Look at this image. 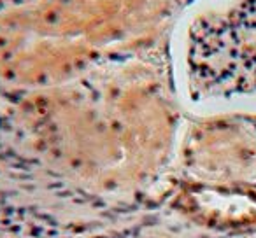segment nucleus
<instances>
[{
	"mask_svg": "<svg viewBox=\"0 0 256 238\" xmlns=\"http://www.w3.org/2000/svg\"><path fill=\"white\" fill-rule=\"evenodd\" d=\"M202 79L224 95L256 96V0L202 23Z\"/></svg>",
	"mask_w": 256,
	"mask_h": 238,
	"instance_id": "f257e3e1",
	"label": "nucleus"
}]
</instances>
